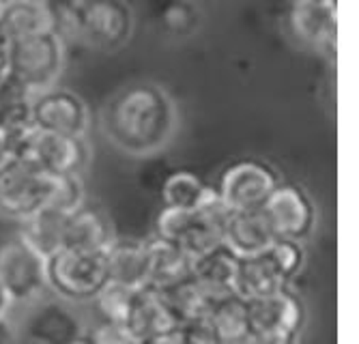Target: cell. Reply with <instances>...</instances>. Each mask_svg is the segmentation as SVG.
<instances>
[{
	"label": "cell",
	"instance_id": "cell-18",
	"mask_svg": "<svg viewBox=\"0 0 359 344\" xmlns=\"http://www.w3.org/2000/svg\"><path fill=\"white\" fill-rule=\"evenodd\" d=\"M149 252V284L151 289H166L191 273V259L168 239L155 237L147 241Z\"/></svg>",
	"mask_w": 359,
	"mask_h": 344
},
{
	"label": "cell",
	"instance_id": "cell-2",
	"mask_svg": "<svg viewBox=\"0 0 359 344\" xmlns=\"http://www.w3.org/2000/svg\"><path fill=\"white\" fill-rule=\"evenodd\" d=\"M54 30L62 37L65 30L84 46L100 52H116L134 35V11L125 0H46Z\"/></svg>",
	"mask_w": 359,
	"mask_h": 344
},
{
	"label": "cell",
	"instance_id": "cell-20",
	"mask_svg": "<svg viewBox=\"0 0 359 344\" xmlns=\"http://www.w3.org/2000/svg\"><path fill=\"white\" fill-rule=\"evenodd\" d=\"M110 224L102 213L95 209H78L69 215L67 228H65L62 249H80V252H106L112 243Z\"/></svg>",
	"mask_w": 359,
	"mask_h": 344
},
{
	"label": "cell",
	"instance_id": "cell-11",
	"mask_svg": "<svg viewBox=\"0 0 359 344\" xmlns=\"http://www.w3.org/2000/svg\"><path fill=\"white\" fill-rule=\"evenodd\" d=\"M290 28L299 41L336 58L338 5L295 0V5L290 9Z\"/></svg>",
	"mask_w": 359,
	"mask_h": 344
},
{
	"label": "cell",
	"instance_id": "cell-10",
	"mask_svg": "<svg viewBox=\"0 0 359 344\" xmlns=\"http://www.w3.org/2000/svg\"><path fill=\"white\" fill-rule=\"evenodd\" d=\"M260 209L267 215L273 233L280 239L302 241L310 235L316 222L312 200L297 185L278 183V187L269 194V198Z\"/></svg>",
	"mask_w": 359,
	"mask_h": 344
},
{
	"label": "cell",
	"instance_id": "cell-17",
	"mask_svg": "<svg viewBox=\"0 0 359 344\" xmlns=\"http://www.w3.org/2000/svg\"><path fill=\"white\" fill-rule=\"evenodd\" d=\"M108 280L140 291L149 284V252L142 241H112L106 249Z\"/></svg>",
	"mask_w": 359,
	"mask_h": 344
},
{
	"label": "cell",
	"instance_id": "cell-30",
	"mask_svg": "<svg viewBox=\"0 0 359 344\" xmlns=\"http://www.w3.org/2000/svg\"><path fill=\"white\" fill-rule=\"evenodd\" d=\"M88 338L93 344H140V340L125 323H114V321H104L100 327L93 329Z\"/></svg>",
	"mask_w": 359,
	"mask_h": 344
},
{
	"label": "cell",
	"instance_id": "cell-36",
	"mask_svg": "<svg viewBox=\"0 0 359 344\" xmlns=\"http://www.w3.org/2000/svg\"><path fill=\"white\" fill-rule=\"evenodd\" d=\"M69 344H93V342H90V338H82V336H78V338H76V340H72Z\"/></svg>",
	"mask_w": 359,
	"mask_h": 344
},
{
	"label": "cell",
	"instance_id": "cell-33",
	"mask_svg": "<svg viewBox=\"0 0 359 344\" xmlns=\"http://www.w3.org/2000/svg\"><path fill=\"white\" fill-rule=\"evenodd\" d=\"M13 160V149H11V142L7 138V134L0 130V170H3L9 162Z\"/></svg>",
	"mask_w": 359,
	"mask_h": 344
},
{
	"label": "cell",
	"instance_id": "cell-19",
	"mask_svg": "<svg viewBox=\"0 0 359 344\" xmlns=\"http://www.w3.org/2000/svg\"><path fill=\"white\" fill-rule=\"evenodd\" d=\"M67 213H60L52 207H41L32 215H28L22 228V239L43 259L60 252L65 245V228H67Z\"/></svg>",
	"mask_w": 359,
	"mask_h": 344
},
{
	"label": "cell",
	"instance_id": "cell-12",
	"mask_svg": "<svg viewBox=\"0 0 359 344\" xmlns=\"http://www.w3.org/2000/svg\"><path fill=\"white\" fill-rule=\"evenodd\" d=\"M273 233L263 209L252 211H231L224 226L222 245H226L237 259H250L267 252L276 243Z\"/></svg>",
	"mask_w": 359,
	"mask_h": 344
},
{
	"label": "cell",
	"instance_id": "cell-15",
	"mask_svg": "<svg viewBox=\"0 0 359 344\" xmlns=\"http://www.w3.org/2000/svg\"><path fill=\"white\" fill-rule=\"evenodd\" d=\"M239 259L226 245H217L211 252L191 261V277L209 299H219L235 293V275Z\"/></svg>",
	"mask_w": 359,
	"mask_h": 344
},
{
	"label": "cell",
	"instance_id": "cell-7",
	"mask_svg": "<svg viewBox=\"0 0 359 344\" xmlns=\"http://www.w3.org/2000/svg\"><path fill=\"white\" fill-rule=\"evenodd\" d=\"M278 183V174L267 164L243 160L222 172L215 192L228 211H252L265 205Z\"/></svg>",
	"mask_w": 359,
	"mask_h": 344
},
{
	"label": "cell",
	"instance_id": "cell-9",
	"mask_svg": "<svg viewBox=\"0 0 359 344\" xmlns=\"http://www.w3.org/2000/svg\"><path fill=\"white\" fill-rule=\"evenodd\" d=\"M0 282L13 301L35 299L46 287V259L37 254L22 237L0 245Z\"/></svg>",
	"mask_w": 359,
	"mask_h": 344
},
{
	"label": "cell",
	"instance_id": "cell-31",
	"mask_svg": "<svg viewBox=\"0 0 359 344\" xmlns=\"http://www.w3.org/2000/svg\"><path fill=\"white\" fill-rule=\"evenodd\" d=\"M297 331H248V344H297Z\"/></svg>",
	"mask_w": 359,
	"mask_h": 344
},
{
	"label": "cell",
	"instance_id": "cell-23",
	"mask_svg": "<svg viewBox=\"0 0 359 344\" xmlns=\"http://www.w3.org/2000/svg\"><path fill=\"white\" fill-rule=\"evenodd\" d=\"M215 187L203 183L194 172H175L166 179L164 187H161V198H164V207H177V209H201L209 200L215 198Z\"/></svg>",
	"mask_w": 359,
	"mask_h": 344
},
{
	"label": "cell",
	"instance_id": "cell-6",
	"mask_svg": "<svg viewBox=\"0 0 359 344\" xmlns=\"http://www.w3.org/2000/svg\"><path fill=\"white\" fill-rule=\"evenodd\" d=\"M32 123L37 130L86 138L90 128V112L86 102L74 90L52 86L28 97Z\"/></svg>",
	"mask_w": 359,
	"mask_h": 344
},
{
	"label": "cell",
	"instance_id": "cell-26",
	"mask_svg": "<svg viewBox=\"0 0 359 344\" xmlns=\"http://www.w3.org/2000/svg\"><path fill=\"white\" fill-rule=\"evenodd\" d=\"M136 293L138 291L108 280V282L102 287V291L95 295V299H97V305H100V310H102V315L106 317V321L127 323V317H129V312H132Z\"/></svg>",
	"mask_w": 359,
	"mask_h": 344
},
{
	"label": "cell",
	"instance_id": "cell-34",
	"mask_svg": "<svg viewBox=\"0 0 359 344\" xmlns=\"http://www.w3.org/2000/svg\"><path fill=\"white\" fill-rule=\"evenodd\" d=\"M11 305H13V299L9 295V291L5 289V284L0 282V319H5L9 315Z\"/></svg>",
	"mask_w": 359,
	"mask_h": 344
},
{
	"label": "cell",
	"instance_id": "cell-27",
	"mask_svg": "<svg viewBox=\"0 0 359 344\" xmlns=\"http://www.w3.org/2000/svg\"><path fill=\"white\" fill-rule=\"evenodd\" d=\"M84 198H86V190H84L82 174L80 172L60 174L54 179V190H52V196L48 200V207L72 215L84 207Z\"/></svg>",
	"mask_w": 359,
	"mask_h": 344
},
{
	"label": "cell",
	"instance_id": "cell-24",
	"mask_svg": "<svg viewBox=\"0 0 359 344\" xmlns=\"http://www.w3.org/2000/svg\"><path fill=\"white\" fill-rule=\"evenodd\" d=\"M209 321H211L219 342H233V340L245 338L250 331L245 299L235 293L213 299L211 310H209Z\"/></svg>",
	"mask_w": 359,
	"mask_h": 344
},
{
	"label": "cell",
	"instance_id": "cell-8",
	"mask_svg": "<svg viewBox=\"0 0 359 344\" xmlns=\"http://www.w3.org/2000/svg\"><path fill=\"white\" fill-rule=\"evenodd\" d=\"M15 158H26L52 177L82 172L90 160L86 138L35 130L22 144Z\"/></svg>",
	"mask_w": 359,
	"mask_h": 344
},
{
	"label": "cell",
	"instance_id": "cell-35",
	"mask_svg": "<svg viewBox=\"0 0 359 344\" xmlns=\"http://www.w3.org/2000/svg\"><path fill=\"white\" fill-rule=\"evenodd\" d=\"M11 342V325L7 323V317L0 319V344Z\"/></svg>",
	"mask_w": 359,
	"mask_h": 344
},
{
	"label": "cell",
	"instance_id": "cell-25",
	"mask_svg": "<svg viewBox=\"0 0 359 344\" xmlns=\"http://www.w3.org/2000/svg\"><path fill=\"white\" fill-rule=\"evenodd\" d=\"M30 333L46 344H69L80 336L78 323L69 315L60 312V308H48V312L37 315L30 325Z\"/></svg>",
	"mask_w": 359,
	"mask_h": 344
},
{
	"label": "cell",
	"instance_id": "cell-4",
	"mask_svg": "<svg viewBox=\"0 0 359 344\" xmlns=\"http://www.w3.org/2000/svg\"><path fill=\"white\" fill-rule=\"evenodd\" d=\"M48 284L67 299H95L108 282L106 252L60 249L46 259Z\"/></svg>",
	"mask_w": 359,
	"mask_h": 344
},
{
	"label": "cell",
	"instance_id": "cell-39",
	"mask_svg": "<svg viewBox=\"0 0 359 344\" xmlns=\"http://www.w3.org/2000/svg\"><path fill=\"white\" fill-rule=\"evenodd\" d=\"M140 344H155V342H140Z\"/></svg>",
	"mask_w": 359,
	"mask_h": 344
},
{
	"label": "cell",
	"instance_id": "cell-28",
	"mask_svg": "<svg viewBox=\"0 0 359 344\" xmlns=\"http://www.w3.org/2000/svg\"><path fill=\"white\" fill-rule=\"evenodd\" d=\"M269 252L273 254V259L278 261L280 269L284 271V275L290 280L295 275L302 265H304V247L302 241H292V239H276V243L269 247Z\"/></svg>",
	"mask_w": 359,
	"mask_h": 344
},
{
	"label": "cell",
	"instance_id": "cell-13",
	"mask_svg": "<svg viewBox=\"0 0 359 344\" xmlns=\"http://www.w3.org/2000/svg\"><path fill=\"white\" fill-rule=\"evenodd\" d=\"M250 331H297L302 325V305L286 289L267 297L245 299Z\"/></svg>",
	"mask_w": 359,
	"mask_h": 344
},
{
	"label": "cell",
	"instance_id": "cell-21",
	"mask_svg": "<svg viewBox=\"0 0 359 344\" xmlns=\"http://www.w3.org/2000/svg\"><path fill=\"white\" fill-rule=\"evenodd\" d=\"M48 30H54V18L46 0H18V3H9L3 20H0V33L9 41L48 33Z\"/></svg>",
	"mask_w": 359,
	"mask_h": 344
},
{
	"label": "cell",
	"instance_id": "cell-22",
	"mask_svg": "<svg viewBox=\"0 0 359 344\" xmlns=\"http://www.w3.org/2000/svg\"><path fill=\"white\" fill-rule=\"evenodd\" d=\"M155 291L161 295V299L166 301V305L170 308L177 323L209 317L213 299H209L203 293V289L194 282L191 273L187 277L179 280V282L166 287V289H155Z\"/></svg>",
	"mask_w": 359,
	"mask_h": 344
},
{
	"label": "cell",
	"instance_id": "cell-38",
	"mask_svg": "<svg viewBox=\"0 0 359 344\" xmlns=\"http://www.w3.org/2000/svg\"><path fill=\"white\" fill-rule=\"evenodd\" d=\"M308 3H327V5H338V0H308Z\"/></svg>",
	"mask_w": 359,
	"mask_h": 344
},
{
	"label": "cell",
	"instance_id": "cell-5",
	"mask_svg": "<svg viewBox=\"0 0 359 344\" xmlns=\"http://www.w3.org/2000/svg\"><path fill=\"white\" fill-rule=\"evenodd\" d=\"M54 179L26 158H13L0 170V213L15 220H26L28 215L48 205Z\"/></svg>",
	"mask_w": 359,
	"mask_h": 344
},
{
	"label": "cell",
	"instance_id": "cell-14",
	"mask_svg": "<svg viewBox=\"0 0 359 344\" xmlns=\"http://www.w3.org/2000/svg\"><path fill=\"white\" fill-rule=\"evenodd\" d=\"M288 277L280 269L273 254L263 252L258 256L239 259L237 263V275H235V295L243 299H258L267 297L278 291L286 289Z\"/></svg>",
	"mask_w": 359,
	"mask_h": 344
},
{
	"label": "cell",
	"instance_id": "cell-3",
	"mask_svg": "<svg viewBox=\"0 0 359 344\" xmlns=\"http://www.w3.org/2000/svg\"><path fill=\"white\" fill-rule=\"evenodd\" d=\"M65 69V39L56 30L9 41V84L24 97L56 86Z\"/></svg>",
	"mask_w": 359,
	"mask_h": 344
},
{
	"label": "cell",
	"instance_id": "cell-29",
	"mask_svg": "<svg viewBox=\"0 0 359 344\" xmlns=\"http://www.w3.org/2000/svg\"><path fill=\"white\" fill-rule=\"evenodd\" d=\"M177 333H179V344H219V338L209 317L179 323Z\"/></svg>",
	"mask_w": 359,
	"mask_h": 344
},
{
	"label": "cell",
	"instance_id": "cell-32",
	"mask_svg": "<svg viewBox=\"0 0 359 344\" xmlns=\"http://www.w3.org/2000/svg\"><path fill=\"white\" fill-rule=\"evenodd\" d=\"M9 84V39L0 33V90Z\"/></svg>",
	"mask_w": 359,
	"mask_h": 344
},
{
	"label": "cell",
	"instance_id": "cell-16",
	"mask_svg": "<svg viewBox=\"0 0 359 344\" xmlns=\"http://www.w3.org/2000/svg\"><path fill=\"white\" fill-rule=\"evenodd\" d=\"M125 325L134 331V336L140 342H144V340H153L161 333L172 331L179 323L172 317L166 301L161 299V295L155 289L144 287L136 293L132 312H129Z\"/></svg>",
	"mask_w": 359,
	"mask_h": 344
},
{
	"label": "cell",
	"instance_id": "cell-1",
	"mask_svg": "<svg viewBox=\"0 0 359 344\" xmlns=\"http://www.w3.org/2000/svg\"><path fill=\"white\" fill-rule=\"evenodd\" d=\"M179 128V110L168 92L151 82L127 84L102 110V130L118 151L149 158L164 151Z\"/></svg>",
	"mask_w": 359,
	"mask_h": 344
},
{
	"label": "cell",
	"instance_id": "cell-37",
	"mask_svg": "<svg viewBox=\"0 0 359 344\" xmlns=\"http://www.w3.org/2000/svg\"><path fill=\"white\" fill-rule=\"evenodd\" d=\"M7 5H9V0H0V20H3V15L7 11Z\"/></svg>",
	"mask_w": 359,
	"mask_h": 344
},
{
	"label": "cell",
	"instance_id": "cell-40",
	"mask_svg": "<svg viewBox=\"0 0 359 344\" xmlns=\"http://www.w3.org/2000/svg\"><path fill=\"white\" fill-rule=\"evenodd\" d=\"M9 3H18V0H9Z\"/></svg>",
	"mask_w": 359,
	"mask_h": 344
}]
</instances>
